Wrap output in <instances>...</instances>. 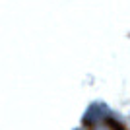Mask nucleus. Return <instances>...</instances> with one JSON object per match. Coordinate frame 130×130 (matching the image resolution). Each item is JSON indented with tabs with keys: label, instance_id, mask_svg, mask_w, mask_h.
Instances as JSON below:
<instances>
[{
	"label": "nucleus",
	"instance_id": "f257e3e1",
	"mask_svg": "<svg viewBox=\"0 0 130 130\" xmlns=\"http://www.w3.org/2000/svg\"><path fill=\"white\" fill-rule=\"evenodd\" d=\"M99 119H107V113H105V111H101L97 105H91V107H89V111L86 113V117H84V122H86V124H89L91 120H93V122H97Z\"/></svg>",
	"mask_w": 130,
	"mask_h": 130
},
{
	"label": "nucleus",
	"instance_id": "f03ea898",
	"mask_svg": "<svg viewBox=\"0 0 130 130\" xmlns=\"http://www.w3.org/2000/svg\"><path fill=\"white\" fill-rule=\"evenodd\" d=\"M105 124H107L111 130H124V126L120 124V122H117L115 119H111V117H107V119H105Z\"/></svg>",
	"mask_w": 130,
	"mask_h": 130
}]
</instances>
